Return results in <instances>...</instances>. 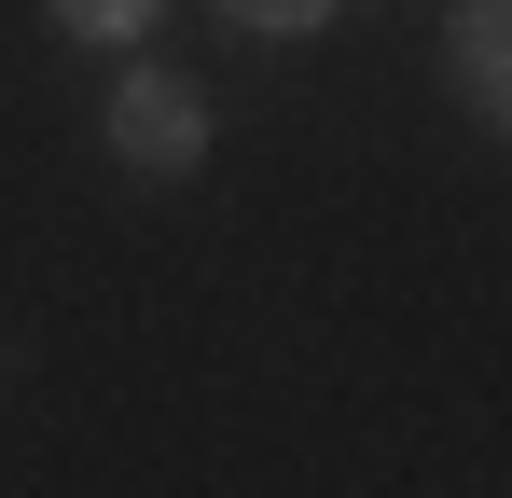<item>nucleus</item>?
I'll return each mask as SVG.
<instances>
[{
	"label": "nucleus",
	"instance_id": "nucleus-2",
	"mask_svg": "<svg viewBox=\"0 0 512 498\" xmlns=\"http://www.w3.org/2000/svg\"><path fill=\"white\" fill-rule=\"evenodd\" d=\"M457 83H471L485 125H512V0H471L457 14Z\"/></svg>",
	"mask_w": 512,
	"mask_h": 498
},
{
	"label": "nucleus",
	"instance_id": "nucleus-4",
	"mask_svg": "<svg viewBox=\"0 0 512 498\" xmlns=\"http://www.w3.org/2000/svg\"><path fill=\"white\" fill-rule=\"evenodd\" d=\"M222 14H236V28H319L333 0H222Z\"/></svg>",
	"mask_w": 512,
	"mask_h": 498
},
{
	"label": "nucleus",
	"instance_id": "nucleus-3",
	"mask_svg": "<svg viewBox=\"0 0 512 498\" xmlns=\"http://www.w3.org/2000/svg\"><path fill=\"white\" fill-rule=\"evenodd\" d=\"M70 28H97V42H125V28H153V0H56Z\"/></svg>",
	"mask_w": 512,
	"mask_h": 498
},
{
	"label": "nucleus",
	"instance_id": "nucleus-1",
	"mask_svg": "<svg viewBox=\"0 0 512 498\" xmlns=\"http://www.w3.org/2000/svg\"><path fill=\"white\" fill-rule=\"evenodd\" d=\"M111 153L153 166V180H180V166L208 153V111H194L167 70H125V97H111Z\"/></svg>",
	"mask_w": 512,
	"mask_h": 498
}]
</instances>
